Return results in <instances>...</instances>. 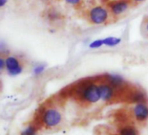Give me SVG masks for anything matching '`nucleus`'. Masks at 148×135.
<instances>
[{
  "mask_svg": "<svg viewBox=\"0 0 148 135\" xmlns=\"http://www.w3.org/2000/svg\"><path fill=\"white\" fill-rule=\"evenodd\" d=\"M61 121L60 113L55 109H49L45 111L43 115V122L48 127H53L58 125Z\"/></svg>",
  "mask_w": 148,
  "mask_h": 135,
  "instance_id": "nucleus-3",
  "label": "nucleus"
},
{
  "mask_svg": "<svg viewBox=\"0 0 148 135\" xmlns=\"http://www.w3.org/2000/svg\"><path fill=\"white\" fill-rule=\"evenodd\" d=\"M132 101L135 103H143L145 101V97L142 92L135 91L132 94Z\"/></svg>",
  "mask_w": 148,
  "mask_h": 135,
  "instance_id": "nucleus-9",
  "label": "nucleus"
},
{
  "mask_svg": "<svg viewBox=\"0 0 148 135\" xmlns=\"http://www.w3.org/2000/svg\"><path fill=\"white\" fill-rule=\"evenodd\" d=\"M80 96L84 100L90 103H96L101 98L99 86L93 84H90L85 86L80 91Z\"/></svg>",
  "mask_w": 148,
  "mask_h": 135,
  "instance_id": "nucleus-1",
  "label": "nucleus"
},
{
  "mask_svg": "<svg viewBox=\"0 0 148 135\" xmlns=\"http://www.w3.org/2000/svg\"><path fill=\"white\" fill-rule=\"evenodd\" d=\"M57 18H58V13L56 12H50V13H49L50 19H56Z\"/></svg>",
  "mask_w": 148,
  "mask_h": 135,
  "instance_id": "nucleus-15",
  "label": "nucleus"
},
{
  "mask_svg": "<svg viewBox=\"0 0 148 135\" xmlns=\"http://www.w3.org/2000/svg\"><path fill=\"white\" fill-rule=\"evenodd\" d=\"M120 135H138V134H137L136 130L133 127L127 126V127H125L121 130Z\"/></svg>",
  "mask_w": 148,
  "mask_h": 135,
  "instance_id": "nucleus-11",
  "label": "nucleus"
},
{
  "mask_svg": "<svg viewBox=\"0 0 148 135\" xmlns=\"http://www.w3.org/2000/svg\"><path fill=\"white\" fill-rule=\"evenodd\" d=\"M66 2L71 5H77L80 2V0H66Z\"/></svg>",
  "mask_w": 148,
  "mask_h": 135,
  "instance_id": "nucleus-16",
  "label": "nucleus"
},
{
  "mask_svg": "<svg viewBox=\"0 0 148 135\" xmlns=\"http://www.w3.org/2000/svg\"><path fill=\"white\" fill-rule=\"evenodd\" d=\"M89 18L93 24H104L108 19V12L102 6H96L90 11Z\"/></svg>",
  "mask_w": 148,
  "mask_h": 135,
  "instance_id": "nucleus-2",
  "label": "nucleus"
},
{
  "mask_svg": "<svg viewBox=\"0 0 148 135\" xmlns=\"http://www.w3.org/2000/svg\"><path fill=\"white\" fill-rule=\"evenodd\" d=\"M136 118L139 121L145 120L148 118V107L143 103H138L133 109Z\"/></svg>",
  "mask_w": 148,
  "mask_h": 135,
  "instance_id": "nucleus-6",
  "label": "nucleus"
},
{
  "mask_svg": "<svg viewBox=\"0 0 148 135\" xmlns=\"http://www.w3.org/2000/svg\"><path fill=\"white\" fill-rule=\"evenodd\" d=\"M21 135H36V128L31 125L27 127L25 131H23Z\"/></svg>",
  "mask_w": 148,
  "mask_h": 135,
  "instance_id": "nucleus-12",
  "label": "nucleus"
},
{
  "mask_svg": "<svg viewBox=\"0 0 148 135\" xmlns=\"http://www.w3.org/2000/svg\"><path fill=\"white\" fill-rule=\"evenodd\" d=\"M120 41H121L120 39H119V38H114V37H108V38L103 40L104 45L110 46V47L116 46V45H118Z\"/></svg>",
  "mask_w": 148,
  "mask_h": 135,
  "instance_id": "nucleus-10",
  "label": "nucleus"
},
{
  "mask_svg": "<svg viewBox=\"0 0 148 135\" xmlns=\"http://www.w3.org/2000/svg\"><path fill=\"white\" fill-rule=\"evenodd\" d=\"M133 1H136V2H141L143 0H133Z\"/></svg>",
  "mask_w": 148,
  "mask_h": 135,
  "instance_id": "nucleus-20",
  "label": "nucleus"
},
{
  "mask_svg": "<svg viewBox=\"0 0 148 135\" xmlns=\"http://www.w3.org/2000/svg\"><path fill=\"white\" fill-rule=\"evenodd\" d=\"M5 61L2 58H0V70L3 69V68L5 67Z\"/></svg>",
  "mask_w": 148,
  "mask_h": 135,
  "instance_id": "nucleus-17",
  "label": "nucleus"
},
{
  "mask_svg": "<svg viewBox=\"0 0 148 135\" xmlns=\"http://www.w3.org/2000/svg\"><path fill=\"white\" fill-rule=\"evenodd\" d=\"M44 70H45V66H44V65H38V66H37V67L34 68L33 72H34L35 75H39V74H41Z\"/></svg>",
  "mask_w": 148,
  "mask_h": 135,
  "instance_id": "nucleus-14",
  "label": "nucleus"
},
{
  "mask_svg": "<svg viewBox=\"0 0 148 135\" xmlns=\"http://www.w3.org/2000/svg\"><path fill=\"white\" fill-rule=\"evenodd\" d=\"M108 82L110 83V84L113 87H119L123 84V79L121 77L119 76H109L108 77Z\"/></svg>",
  "mask_w": 148,
  "mask_h": 135,
  "instance_id": "nucleus-8",
  "label": "nucleus"
},
{
  "mask_svg": "<svg viewBox=\"0 0 148 135\" xmlns=\"http://www.w3.org/2000/svg\"><path fill=\"white\" fill-rule=\"evenodd\" d=\"M100 97L105 101H109L112 96H113V89L112 88V85L108 84H101L99 86Z\"/></svg>",
  "mask_w": 148,
  "mask_h": 135,
  "instance_id": "nucleus-7",
  "label": "nucleus"
},
{
  "mask_svg": "<svg viewBox=\"0 0 148 135\" xmlns=\"http://www.w3.org/2000/svg\"><path fill=\"white\" fill-rule=\"evenodd\" d=\"M5 67H6V70H7L8 73L12 76L19 75L23 70V68L20 65L19 61L13 56H10V57L6 58Z\"/></svg>",
  "mask_w": 148,
  "mask_h": 135,
  "instance_id": "nucleus-4",
  "label": "nucleus"
},
{
  "mask_svg": "<svg viewBox=\"0 0 148 135\" xmlns=\"http://www.w3.org/2000/svg\"><path fill=\"white\" fill-rule=\"evenodd\" d=\"M8 0H0V7H3L5 5H6Z\"/></svg>",
  "mask_w": 148,
  "mask_h": 135,
  "instance_id": "nucleus-18",
  "label": "nucleus"
},
{
  "mask_svg": "<svg viewBox=\"0 0 148 135\" xmlns=\"http://www.w3.org/2000/svg\"><path fill=\"white\" fill-rule=\"evenodd\" d=\"M102 45H104L103 40H97L90 44V47L91 48H98V47H102Z\"/></svg>",
  "mask_w": 148,
  "mask_h": 135,
  "instance_id": "nucleus-13",
  "label": "nucleus"
},
{
  "mask_svg": "<svg viewBox=\"0 0 148 135\" xmlns=\"http://www.w3.org/2000/svg\"><path fill=\"white\" fill-rule=\"evenodd\" d=\"M146 29H147V31H148V23H147V26H146Z\"/></svg>",
  "mask_w": 148,
  "mask_h": 135,
  "instance_id": "nucleus-21",
  "label": "nucleus"
},
{
  "mask_svg": "<svg viewBox=\"0 0 148 135\" xmlns=\"http://www.w3.org/2000/svg\"><path fill=\"white\" fill-rule=\"evenodd\" d=\"M130 5V0H115V1H112L109 4V6L114 15H119L125 12Z\"/></svg>",
  "mask_w": 148,
  "mask_h": 135,
  "instance_id": "nucleus-5",
  "label": "nucleus"
},
{
  "mask_svg": "<svg viewBox=\"0 0 148 135\" xmlns=\"http://www.w3.org/2000/svg\"><path fill=\"white\" fill-rule=\"evenodd\" d=\"M5 47L3 43H0V50H5Z\"/></svg>",
  "mask_w": 148,
  "mask_h": 135,
  "instance_id": "nucleus-19",
  "label": "nucleus"
}]
</instances>
